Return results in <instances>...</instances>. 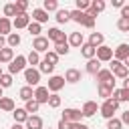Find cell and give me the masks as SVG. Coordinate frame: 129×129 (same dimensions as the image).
I'll use <instances>...</instances> for the list:
<instances>
[{
  "label": "cell",
  "instance_id": "6da1fadb",
  "mask_svg": "<svg viewBox=\"0 0 129 129\" xmlns=\"http://www.w3.org/2000/svg\"><path fill=\"white\" fill-rule=\"evenodd\" d=\"M117 109H119V101H115V99H107V101L99 107V113L109 121V119H113V117H115Z\"/></svg>",
  "mask_w": 129,
  "mask_h": 129
},
{
  "label": "cell",
  "instance_id": "7a4b0ae2",
  "mask_svg": "<svg viewBox=\"0 0 129 129\" xmlns=\"http://www.w3.org/2000/svg\"><path fill=\"white\" fill-rule=\"evenodd\" d=\"M26 62H28V60H26V56H24V54H18V56L8 64V73H10V75L24 73V71H26Z\"/></svg>",
  "mask_w": 129,
  "mask_h": 129
},
{
  "label": "cell",
  "instance_id": "3957f363",
  "mask_svg": "<svg viewBox=\"0 0 129 129\" xmlns=\"http://www.w3.org/2000/svg\"><path fill=\"white\" fill-rule=\"evenodd\" d=\"M60 119H64V121H69V123H81L83 111H81V109H75V107H67V109L62 111V117H60Z\"/></svg>",
  "mask_w": 129,
  "mask_h": 129
},
{
  "label": "cell",
  "instance_id": "277c9868",
  "mask_svg": "<svg viewBox=\"0 0 129 129\" xmlns=\"http://www.w3.org/2000/svg\"><path fill=\"white\" fill-rule=\"evenodd\" d=\"M111 73H113V77H117V79H127L129 77V69L123 64V62H119V60H111Z\"/></svg>",
  "mask_w": 129,
  "mask_h": 129
},
{
  "label": "cell",
  "instance_id": "5b68a950",
  "mask_svg": "<svg viewBox=\"0 0 129 129\" xmlns=\"http://www.w3.org/2000/svg\"><path fill=\"white\" fill-rule=\"evenodd\" d=\"M24 81H26L28 87H38V83H40V71L28 67V69L24 71Z\"/></svg>",
  "mask_w": 129,
  "mask_h": 129
},
{
  "label": "cell",
  "instance_id": "8992f818",
  "mask_svg": "<svg viewBox=\"0 0 129 129\" xmlns=\"http://www.w3.org/2000/svg\"><path fill=\"white\" fill-rule=\"evenodd\" d=\"M95 79L99 81V85H109V87H113V89H115V77H113L111 69H101V71L97 73V77H95Z\"/></svg>",
  "mask_w": 129,
  "mask_h": 129
},
{
  "label": "cell",
  "instance_id": "52a82bcc",
  "mask_svg": "<svg viewBox=\"0 0 129 129\" xmlns=\"http://www.w3.org/2000/svg\"><path fill=\"white\" fill-rule=\"evenodd\" d=\"M64 83H67L64 77H60V75H52V77L48 79V85H46V87H48L50 93H58V91L64 87Z\"/></svg>",
  "mask_w": 129,
  "mask_h": 129
},
{
  "label": "cell",
  "instance_id": "ba28073f",
  "mask_svg": "<svg viewBox=\"0 0 129 129\" xmlns=\"http://www.w3.org/2000/svg\"><path fill=\"white\" fill-rule=\"evenodd\" d=\"M97 60H101V62H111V60H113V48L107 46V44L99 46V48H97Z\"/></svg>",
  "mask_w": 129,
  "mask_h": 129
},
{
  "label": "cell",
  "instance_id": "9c48e42d",
  "mask_svg": "<svg viewBox=\"0 0 129 129\" xmlns=\"http://www.w3.org/2000/svg\"><path fill=\"white\" fill-rule=\"evenodd\" d=\"M32 50H36L38 54L40 52H48V38L46 36H36L34 40H32Z\"/></svg>",
  "mask_w": 129,
  "mask_h": 129
},
{
  "label": "cell",
  "instance_id": "30bf717a",
  "mask_svg": "<svg viewBox=\"0 0 129 129\" xmlns=\"http://www.w3.org/2000/svg\"><path fill=\"white\" fill-rule=\"evenodd\" d=\"M30 14H16L14 16V20H12V26L16 28V30H20V28H28V24H30Z\"/></svg>",
  "mask_w": 129,
  "mask_h": 129
},
{
  "label": "cell",
  "instance_id": "8fae6325",
  "mask_svg": "<svg viewBox=\"0 0 129 129\" xmlns=\"http://www.w3.org/2000/svg\"><path fill=\"white\" fill-rule=\"evenodd\" d=\"M48 97H50V91H48V87H42V85H38V87L34 89V101H38L40 105H42V103H48Z\"/></svg>",
  "mask_w": 129,
  "mask_h": 129
},
{
  "label": "cell",
  "instance_id": "7c38bea8",
  "mask_svg": "<svg viewBox=\"0 0 129 129\" xmlns=\"http://www.w3.org/2000/svg\"><path fill=\"white\" fill-rule=\"evenodd\" d=\"M46 38H48V40H52L54 44H58V42H64V40H69V38L64 36V32H62L60 28H56V26H54V28H48V36H46Z\"/></svg>",
  "mask_w": 129,
  "mask_h": 129
},
{
  "label": "cell",
  "instance_id": "4fadbf2b",
  "mask_svg": "<svg viewBox=\"0 0 129 129\" xmlns=\"http://www.w3.org/2000/svg\"><path fill=\"white\" fill-rule=\"evenodd\" d=\"M113 56H115V60H119V62H125V58L129 56V44H125V42H121L115 50H113Z\"/></svg>",
  "mask_w": 129,
  "mask_h": 129
},
{
  "label": "cell",
  "instance_id": "5bb4252c",
  "mask_svg": "<svg viewBox=\"0 0 129 129\" xmlns=\"http://www.w3.org/2000/svg\"><path fill=\"white\" fill-rule=\"evenodd\" d=\"M105 6H107V4H105L103 0H93V2H91V8L87 10V14H89V16H93V18H97V14L105 10Z\"/></svg>",
  "mask_w": 129,
  "mask_h": 129
},
{
  "label": "cell",
  "instance_id": "9a60e30c",
  "mask_svg": "<svg viewBox=\"0 0 129 129\" xmlns=\"http://www.w3.org/2000/svg\"><path fill=\"white\" fill-rule=\"evenodd\" d=\"M32 22H38V24L48 22V12L44 8H34L32 10Z\"/></svg>",
  "mask_w": 129,
  "mask_h": 129
},
{
  "label": "cell",
  "instance_id": "2e32d148",
  "mask_svg": "<svg viewBox=\"0 0 129 129\" xmlns=\"http://www.w3.org/2000/svg\"><path fill=\"white\" fill-rule=\"evenodd\" d=\"M81 111H83V117H93L99 111V105H97V101H85Z\"/></svg>",
  "mask_w": 129,
  "mask_h": 129
},
{
  "label": "cell",
  "instance_id": "e0dca14e",
  "mask_svg": "<svg viewBox=\"0 0 129 129\" xmlns=\"http://www.w3.org/2000/svg\"><path fill=\"white\" fill-rule=\"evenodd\" d=\"M93 48H99V46H103L105 44V36L101 34V32H91V36H89V40H87Z\"/></svg>",
  "mask_w": 129,
  "mask_h": 129
},
{
  "label": "cell",
  "instance_id": "ac0fdd59",
  "mask_svg": "<svg viewBox=\"0 0 129 129\" xmlns=\"http://www.w3.org/2000/svg\"><path fill=\"white\" fill-rule=\"evenodd\" d=\"M85 71H87L89 75H95V77H97V73L101 71V60H97V56H95V58H91V60H87Z\"/></svg>",
  "mask_w": 129,
  "mask_h": 129
},
{
  "label": "cell",
  "instance_id": "d6986e66",
  "mask_svg": "<svg viewBox=\"0 0 129 129\" xmlns=\"http://www.w3.org/2000/svg\"><path fill=\"white\" fill-rule=\"evenodd\" d=\"M81 77H83V75H81V71H79V69H69V71L64 73V81H67V83H71V85L79 83V81H81Z\"/></svg>",
  "mask_w": 129,
  "mask_h": 129
},
{
  "label": "cell",
  "instance_id": "ffe728a7",
  "mask_svg": "<svg viewBox=\"0 0 129 129\" xmlns=\"http://www.w3.org/2000/svg\"><path fill=\"white\" fill-rule=\"evenodd\" d=\"M12 117H14V123H26L30 115L26 113V109H24V107H16V109H14V113H12Z\"/></svg>",
  "mask_w": 129,
  "mask_h": 129
},
{
  "label": "cell",
  "instance_id": "44dd1931",
  "mask_svg": "<svg viewBox=\"0 0 129 129\" xmlns=\"http://www.w3.org/2000/svg\"><path fill=\"white\" fill-rule=\"evenodd\" d=\"M8 34H12V22L10 18L0 16V36H8Z\"/></svg>",
  "mask_w": 129,
  "mask_h": 129
},
{
  "label": "cell",
  "instance_id": "7402d4cb",
  "mask_svg": "<svg viewBox=\"0 0 129 129\" xmlns=\"http://www.w3.org/2000/svg\"><path fill=\"white\" fill-rule=\"evenodd\" d=\"M26 129H44L42 117H38V115H30L28 121H26Z\"/></svg>",
  "mask_w": 129,
  "mask_h": 129
},
{
  "label": "cell",
  "instance_id": "603a6c76",
  "mask_svg": "<svg viewBox=\"0 0 129 129\" xmlns=\"http://www.w3.org/2000/svg\"><path fill=\"white\" fill-rule=\"evenodd\" d=\"M69 44H71V46H75V48H81V46L85 44L83 34H81V32H71V36H69Z\"/></svg>",
  "mask_w": 129,
  "mask_h": 129
},
{
  "label": "cell",
  "instance_id": "cb8c5ba5",
  "mask_svg": "<svg viewBox=\"0 0 129 129\" xmlns=\"http://www.w3.org/2000/svg\"><path fill=\"white\" fill-rule=\"evenodd\" d=\"M0 109L6 111V113H14V109H16L14 99H10V97H2V99H0Z\"/></svg>",
  "mask_w": 129,
  "mask_h": 129
},
{
  "label": "cell",
  "instance_id": "d4e9b609",
  "mask_svg": "<svg viewBox=\"0 0 129 129\" xmlns=\"http://www.w3.org/2000/svg\"><path fill=\"white\" fill-rule=\"evenodd\" d=\"M81 54H83L87 60H91V58H95V56H97V48H93L89 42H85V44L81 46Z\"/></svg>",
  "mask_w": 129,
  "mask_h": 129
},
{
  "label": "cell",
  "instance_id": "484cf974",
  "mask_svg": "<svg viewBox=\"0 0 129 129\" xmlns=\"http://www.w3.org/2000/svg\"><path fill=\"white\" fill-rule=\"evenodd\" d=\"M12 60H14V50H12L10 46L2 48V50H0V64H2V62H8V64H10Z\"/></svg>",
  "mask_w": 129,
  "mask_h": 129
},
{
  "label": "cell",
  "instance_id": "4316f807",
  "mask_svg": "<svg viewBox=\"0 0 129 129\" xmlns=\"http://www.w3.org/2000/svg\"><path fill=\"white\" fill-rule=\"evenodd\" d=\"M54 18H56V22H58V24H64V22H69V20H71V10H67V8H58Z\"/></svg>",
  "mask_w": 129,
  "mask_h": 129
},
{
  "label": "cell",
  "instance_id": "83f0119b",
  "mask_svg": "<svg viewBox=\"0 0 129 129\" xmlns=\"http://www.w3.org/2000/svg\"><path fill=\"white\" fill-rule=\"evenodd\" d=\"M113 91H115V89H113V87H109V85H99V87H97L99 97H101V99H105V101H107V99H111Z\"/></svg>",
  "mask_w": 129,
  "mask_h": 129
},
{
  "label": "cell",
  "instance_id": "f1b7e54d",
  "mask_svg": "<svg viewBox=\"0 0 129 129\" xmlns=\"http://www.w3.org/2000/svg\"><path fill=\"white\" fill-rule=\"evenodd\" d=\"M18 97L26 103V101H30V99H34V91H32V87H28V85H24L20 91H18Z\"/></svg>",
  "mask_w": 129,
  "mask_h": 129
},
{
  "label": "cell",
  "instance_id": "f546056e",
  "mask_svg": "<svg viewBox=\"0 0 129 129\" xmlns=\"http://www.w3.org/2000/svg\"><path fill=\"white\" fill-rule=\"evenodd\" d=\"M111 99H115V101H119V103H121V101H129V91L123 89V87H121V89H115L113 95H111Z\"/></svg>",
  "mask_w": 129,
  "mask_h": 129
},
{
  "label": "cell",
  "instance_id": "4dcf8cb0",
  "mask_svg": "<svg viewBox=\"0 0 129 129\" xmlns=\"http://www.w3.org/2000/svg\"><path fill=\"white\" fill-rule=\"evenodd\" d=\"M69 50H71V44H69V40L54 44V52H56L58 56H62V54H69Z\"/></svg>",
  "mask_w": 129,
  "mask_h": 129
},
{
  "label": "cell",
  "instance_id": "1f68e13d",
  "mask_svg": "<svg viewBox=\"0 0 129 129\" xmlns=\"http://www.w3.org/2000/svg\"><path fill=\"white\" fill-rule=\"evenodd\" d=\"M85 18H87V12H81V10H71V20H75L77 24H83L85 22Z\"/></svg>",
  "mask_w": 129,
  "mask_h": 129
},
{
  "label": "cell",
  "instance_id": "d6a6232c",
  "mask_svg": "<svg viewBox=\"0 0 129 129\" xmlns=\"http://www.w3.org/2000/svg\"><path fill=\"white\" fill-rule=\"evenodd\" d=\"M18 44H20V34H18V32H12V34L6 36V46L14 48V46H18Z\"/></svg>",
  "mask_w": 129,
  "mask_h": 129
},
{
  "label": "cell",
  "instance_id": "836d02e7",
  "mask_svg": "<svg viewBox=\"0 0 129 129\" xmlns=\"http://www.w3.org/2000/svg\"><path fill=\"white\" fill-rule=\"evenodd\" d=\"M24 109H26V113H28V115H32V113H38V109H40V103H38V101H34V99H30V101H26Z\"/></svg>",
  "mask_w": 129,
  "mask_h": 129
},
{
  "label": "cell",
  "instance_id": "e575fe53",
  "mask_svg": "<svg viewBox=\"0 0 129 129\" xmlns=\"http://www.w3.org/2000/svg\"><path fill=\"white\" fill-rule=\"evenodd\" d=\"M28 32H30V36H40V32H42V24H38V22H30L28 24V28H26Z\"/></svg>",
  "mask_w": 129,
  "mask_h": 129
},
{
  "label": "cell",
  "instance_id": "d590c367",
  "mask_svg": "<svg viewBox=\"0 0 129 129\" xmlns=\"http://www.w3.org/2000/svg\"><path fill=\"white\" fill-rule=\"evenodd\" d=\"M38 71H40V75L44 73V75H52V71H54V64H50V62H46V60H40V64H38Z\"/></svg>",
  "mask_w": 129,
  "mask_h": 129
},
{
  "label": "cell",
  "instance_id": "8d00e7d4",
  "mask_svg": "<svg viewBox=\"0 0 129 129\" xmlns=\"http://www.w3.org/2000/svg\"><path fill=\"white\" fill-rule=\"evenodd\" d=\"M46 105H48L50 109H58V107H60V97H58V93H50Z\"/></svg>",
  "mask_w": 129,
  "mask_h": 129
},
{
  "label": "cell",
  "instance_id": "74e56055",
  "mask_svg": "<svg viewBox=\"0 0 129 129\" xmlns=\"http://www.w3.org/2000/svg\"><path fill=\"white\" fill-rule=\"evenodd\" d=\"M42 8H44L46 12H56V10H58V2H56V0H44V2H42Z\"/></svg>",
  "mask_w": 129,
  "mask_h": 129
},
{
  "label": "cell",
  "instance_id": "f35d334b",
  "mask_svg": "<svg viewBox=\"0 0 129 129\" xmlns=\"http://www.w3.org/2000/svg\"><path fill=\"white\" fill-rule=\"evenodd\" d=\"M26 60H28V64H32V69H34V64H40V54H38L36 50H30V54L26 56Z\"/></svg>",
  "mask_w": 129,
  "mask_h": 129
},
{
  "label": "cell",
  "instance_id": "ab89813d",
  "mask_svg": "<svg viewBox=\"0 0 129 129\" xmlns=\"http://www.w3.org/2000/svg\"><path fill=\"white\" fill-rule=\"evenodd\" d=\"M42 60H46V62H50V64H54L56 67V62H58V54L54 52V50H48L46 54H44V58Z\"/></svg>",
  "mask_w": 129,
  "mask_h": 129
},
{
  "label": "cell",
  "instance_id": "60d3db41",
  "mask_svg": "<svg viewBox=\"0 0 129 129\" xmlns=\"http://www.w3.org/2000/svg\"><path fill=\"white\" fill-rule=\"evenodd\" d=\"M0 87H2V89H8V87H12V75H10V73H8V75L4 73V75L0 77Z\"/></svg>",
  "mask_w": 129,
  "mask_h": 129
},
{
  "label": "cell",
  "instance_id": "b9f144b4",
  "mask_svg": "<svg viewBox=\"0 0 129 129\" xmlns=\"http://www.w3.org/2000/svg\"><path fill=\"white\" fill-rule=\"evenodd\" d=\"M107 129H123V121L117 119V117H113V119L107 121Z\"/></svg>",
  "mask_w": 129,
  "mask_h": 129
},
{
  "label": "cell",
  "instance_id": "7bdbcfd3",
  "mask_svg": "<svg viewBox=\"0 0 129 129\" xmlns=\"http://www.w3.org/2000/svg\"><path fill=\"white\" fill-rule=\"evenodd\" d=\"M75 6H77V10L87 12V10L91 8V0H77V2H75Z\"/></svg>",
  "mask_w": 129,
  "mask_h": 129
},
{
  "label": "cell",
  "instance_id": "ee69618b",
  "mask_svg": "<svg viewBox=\"0 0 129 129\" xmlns=\"http://www.w3.org/2000/svg\"><path fill=\"white\" fill-rule=\"evenodd\" d=\"M14 6H16V14H26L28 2L26 0H18V2H14Z\"/></svg>",
  "mask_w": 129,
  "mask_h": 129
},
{
  "label": "cell",
  "instance_id": "f6af8a7d",
  "mask_svg": "<svg viewBox=\"0 0 129 129\" xmlns=\"http://www.w3.org/2000/svg\"><path fill=\"white\" fill-rule=\"evenodd\" d=\"M117 28L121 32H129V18H119L117 20Z\"/></svg>",
  "mask_w": 129,
  "mask_h": 129
},
{
  "label": "cell",
  "instance_id": "bcb514c9",
  "mask_svg": "<svg viewBox=\"0 0 129 129\" xmlns=\"http://www.w3.org/2000/svg\"><path fill=\"white\" fill-rule=\"evenodd\" d=\"M4 16H16V6L14 4H4Z\"/></svg>",
  "mask_w": 129,
  "mask_h": 129
},
{
  "label": "cell",
  "instance_id": "7dc6e473",
  "mask_svg": "<svg viewBox=\"0 0 129 129\" xmlns=\"http://www.w3.org/2000/svg\"><path fill=\"white\" fill-rule=\"evenodd\" d=\"M95 20H97V18H93V16L87 14V18H85V22H83L81 26H85V28H95Z\"/></svg>",
  "mask_w": 129,
  "mask_h": 129
},
{
  "label": "cell",
  "instance_id": "c3c4849f",
  "mask_svg": "<svg viewBox=\"0 0 129 129\" xmlns=\"http://www.w3.org/2000/svg\"><path fill=\"white\" fill-rule=\"evenodd\" d=\"M56 129H71V123H69V121H64V119H60Z\"/></svg>",
  "mask_w": 129,
  "mask_h": 129
},
{
  "label": "cell",
  "instance_id": "681fc988",
  "mask_svg": "<svg viewBox=\"0 0 129 129\" xmlns=\"http://www.w3.org/2000/svg\"><path fill=\"white\" fill-rule=\"evenodd\" d=\"M121 121H123V125H129V109L121 113Z\"/></svg>",
  "mask_w": 129,
  "mask_h": 129
},
{
  "label": "cell",
  "instance_id": "f907efd6",
  "mask_svg": "<svg viewBox=\"0 0 129 129\" xmlns=\"http://www.w3.org/2000/svg\"><path fill=\"white\" fill-rule=\"evenodd\" d=\"M121 18H129V4H125L121 8Z\"/></svg>",
  "mask_w": 129,
  "mask_h": 129
},
{
  "label": "cell",
  "instance_id": "816d5d0a",
  "mask_svg": "<svg viewBox=\"0 0 129 129\" xmlns=\"http://www.w3.org/2000/svg\"><path fill=\"white\" fill-rule=\"evenodd\" d=\"M71 129H89V125H85V123H71Z\"/></svg>",
  "mask_w": 129,
  "mask_h": 129
},
{
  "label": "cell",
  "instance_id": "f5cc1de1",
  "mask_svg": "<svg viewBox=\"0 0 129 129\" xmlns=\"http://www.w3.org/2000/svg\"><path fill=\"white\" fill-rule=\"evenodd\" d=\"M111 4H113L115 8H123V6H125V2H123V0H111Z\"/></svg>",
  "mask_w": 129,
  "mask_h": 129
},
{
  "label": "cell",
  "instance_id": "db71d44e",
  "mask_svg": "<svg viewBox=\"0 0 129 129\" xmlns=\"http://www.w3.org/2000/svg\"><path fill=\"white\" fill-rule=\"evenodd\" d=\"M6 48V36H0V50Z\"/></svg>",
  "mask_w": 129,
  "mask_h": 129
},
{
  "label": "cell",
  "instance_id": "11a10c76",
  "mask_svg": "<svg viewBox=\"0 0 129 129\" xmlns=\"http://www.w3.org/2000/svg\"><path fill=\"white\" fill-rule=\"evenodd\" d=\"M10 129H24V127H22V123H14Z\"/></svg>",
  "mask_w": 129,
  "mask_h": 129
},
{
  "label": "cell",
  "instance_id": "9f6ffc18",
  "mask_svg": "<svg viewBox=\"0 0 129 129\" xmlns=\"http://www.w3.org/2000/svg\"><path fill=\"white\" fill-rule=\"evenodd\" d=\"M123 89H127V91H129V77L123 81Z\"/></svg>",
  "mask_w": 129,
  "mask_h": 129
},
{
  "label": "cell",
  "instance_id": "6f0895ef",
  "mask_svg": "<svg viewBox=\"0 0 129 129\" xmlns=\"http://www.w3.org/2000/svg\"><path fill=\"white\" fill-rule=\"evenodd\" d=\"M123 64H125V67H127V69H129V56H127V58H125V62H123Z\"/></svg>",
  "mask_w": 129,
  "mask_h": 129
},
{
  "label": "cell",
  "instance_id": "680465c9",
  "mask_svg": "<svg viewBox=\"0 0 129 129\" xmlns=\"http://www.w3.org/2000/svg\"><path fill=\"white\" fill-rule=\"evenodd\" d=\"M2 97H4V95H2V87H0V99H2Z\"/></svg>",
  "mask_w": 129,
  "mask_h": 129
},
{
  "label": "cell",
  "instance_id": "91938a15",
  "mask_svg": "<svg viewBox=\"0 0 129 129\" xmlns=\"http://www.w3.org/2000/svg\"><path fill=\"white\" fill-rule=\"evenodd\" d=\"M2 75H4V73H2V67H0V77H2Z\"/></svg>",
  "mask_w": 129,
  "mask_h": 129
},
{
  "label": "cell",
  "instance_id": "94428289",
  "mask_svg": "<svg viewBox=\"0 0 129 129\" xmlns=\"http://www.w3.org/2000/svg\"><path fill=\"white\" fill-rule=\"evenodd\" d=\"M48 129H50V127H48Z\"/></svg>",
  "mask_w": 129,
  "mask_h": 129
}]
</instances>
